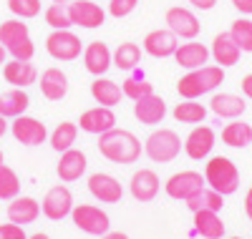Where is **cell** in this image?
Instances as JSON below:
<instances>
[{"label":"cell","mask_w":252,"mask_h":239,"mask_svg":"<svg viewBox=\"0 0 252 239\" xmlns=\"http://www.w3.org/2000/svg\"><path fill=\"white\" fill-rule=\"evenodd\" d=\"M98 151L103 159H109L114 164H136L141 156V141L126 131V128H111V131L98 136Z\"/></svg>","instance_id":"1"},{"label":"cell","mask_w":252,"mask_h":239,"mask_svg":"<svg viewBox=\"0 0 252 239\" xmlns=\"http://www.w3.org/2000/svg\"><path fill=\"white\" fill-rule=\"evenodd\" d=\"M222 83H224V68H220V66H202V68H194V71H189L187 76L179 78L177 93L182 98H202L204 93L217 91Z\"/></svg>","instance_id":"2"},{"label":"cell","mask_w":252,"mask_h":239,"mask_svg":"<svg viewBox=\"0 0 252 239\" xmlns=\"http://www.w3.org/2000/svg\"><path fill=\"white\" fill-rule=\"evenodd\" d=\"M0 46L18 60H33L35 46L31 40L28 23H20V18H10L0 23Z\"/></svg>","instance_id":"3"},{"label":"cell","mask_w":252,"mask_h":239,"mask_svg":"<svg viewBox=\"0 0 252 239\" xmlns=\"http://www.w3.org/2000/svg\"><path fill=\"white\" fill-rule=\"evenodd\" d=\"M204 181L209 189H215L222 197H227V194H235L240 189V171L232 159L212 156L204 166Z\"/></svg>","instance_id":"4"},{"label":"cell","mask_w":252,"mask_h":239,"mask_svg":"<svg viewBox=\"0 0 252 239\" xmlns=\"http://www.w3.org/2000/svg\"><path fill=\"white\" fill-rule=\"evenodd\" d=\"M182 151V139L174 128H157L154 134H149V139L144 141V154L152 161L159 164H169L179 156Z\"/></svg>","instance_id":"5"},{"label":"cell","mask_w":252,"mask_h":239,"mask_svg":"<svg viewBox=\"0 0 252 239\" xmlns=\"http://www.w3.org/2000/svg\"><path fill=\"white\" fill-rule=\"evenodd\" d=\"M71 219H73V224H76L81 232L94 234V237H103V234L111 229L109 214L103 211L101 207H94V204H73Z\"/></svg>","instance_id":"6"},{"label":"cell","mask_w":252,"mask_h":239,"mask_svg":"<svg viewBox=\"0 0 252 239\" xmlns=\"http://www.w3.org/2000/svg\"><path fill=\"white\" fill-rule=\"evenodd\" d=\"M46 51L53 60H63V63H71L76 58H81L83 46H81V38L76 33L68 30H53L46 38Z\"/></svg>","instance_id":"7"},{"label":"cell","mask_w":252,"mask_h":239,"mask_svg":"<svg viewBox=\"0 0 252 239\" xmlns=\"http://www.w3.org/2000/svg\"><path fill=\"white\" fill-rule=\"evenodd\" d=\"M204 186H207V181H204V177L199 171H179V174H174V177L166 179L164 191L169 194L172 199H177V202H189Z\"/></svg>","instance_id":"8"},{"label":"cell","mask_w":252,"mask_h":239,"mask_svg":"<svg viewBox=\"0 0 252 239\" xmlns=\"http://www.w3.org/2000/svg\"><path fill=\"white\" fill-rule=\"evenodd\" d=\"M164 23H166V28H169L179 40H194L199 35V30H202L199 18L189 8H182V5H174V8L166 10Z\"/></svg>","instance_id":"9"},{"label":"cell","mask_w":252,"mask_h":239,"mask_svg":"<svg viewBox=\"0 0 252 239\" xmlns=\"http://www.w3.org/2000/svg\"><path fill=\"white\" fill-rule=\"evenodd\" d=\"M40 211H43L51 222H61L73 211V194L66 184H56L46 191L43 204H40Z\"/></svg>","instance_id":"10"},{"label":"cell","mask_w":252,"mask_h":239,"mask_svg":"<svg viewBox=\"0 0 252 239\" xmlns=\"http://www.w3.org/2000/svg\"><path fill=\"white\" fill-rule=\"evenodd\" d=\"M68 15H71L73 26L86 28V30H94V28L103 26V20H106V10H103L98 3H94V0H71Z\"/></svg>","instance_id":"11"},{"label":"cell","mask_w":252,"mask_h":239,"mask_svg":"<svg viewBox=\"0 0 252 239\" xmlns=\"http://www.w3.org/2000/svg\"><path fill=\"white\" fill-rule=\"evenodd\" d=\"M10 131H13L15 141H20L23 146H40V144L48 139L46 123L38 121V119H33V116H26V114L18 116V119H13Z\"/></svg>","instance_id":"12"},{"label":"cell","mask_w":252,"mask_h":239,"mask_svg":"<svg viewBox=\"0 0 252 239\" xmlns=\"http://www.w3.org/2000/svg\"><path fill=\"white\" fill-rule=\"evenodd\" d=\"M141 48H144V53H149L152 58H169L179 48V38L169 28H157L152 33H146Z\"/></svg>","instance_id":"13"},{"label":"cell","mask_w":252,"mask_h":239,"mask_svg":"<svg viewBox=\"0 0 252 239\" xmlns=\"http://www.w3.org/2000/svg\"><path fill=\"white\" fill-rule=\"evenodd\" d=\"M89 191L101 204H119L124 197V186L119 184V179H114L111 174H103V171L89 177Z\"/></svg>","instance_id":"14"},{"label":"cell","mask_w":252,"mask_h":239,"mask_svg":"<svg viewBox=\"0 0 252 239\" xmlns=\"http://www.w3.org/2000/svg\"><path fill=\"white\" fill-rule=\"evenodd\" d=\"M81 131H86V134H106L111 131V128L116 126V114H114V108H106V106H94L89 108V111H83L81 114Z\"/></svg>","instance_id":"15"},{"label":"cell","mask_w":252,"mask_h":239,"mask_svg":"<svg viewBox=\"0 0 252 239\" xmlns=\"http://www.w3.org/2000/svg\"><path fill=\"white\" fill-rule=\"evenodd\" d=\"M212 149H215V131H212V126H202V123L194 126L192 131H189L187 141H184L187 156L194 159V161L207 159L209 154H212Z\"/></svg>","instance_id":"16"},{"label":"cell","mask_w":252,"mask_h":239,"mask_svg":"<svg viewBox=\"0 0 252 239\" xmlns=\"http://www.w3.org/2000/svg\"><path fill=\"white\" fill-rule=\"evenodd\" d=\"M83 68H86L91 76H103L111 66H114V60H111V48L106 46L103 40H91L86 48H83Z\"/></svg>","instance_id":"17"},{"label":"cell","mask_w":252,"mask_h":239,"mask_svg":"<svg viewBox=\"0 0 252 239\" xmlns=\"http://www.w3.org/2000/svg\"><path fill=\"white\" fill-rule=\"evenodd\" d=\"M209 56L215 58V63H217L220 68H232V66H237V63H240L242 51H240V46L235 43V38L229 35V30H227V33H217L215 35L212 48H209Z\"/></svg>","instance_id":"18"},{"label":"cell","mask_w":252,"mask_h":239,"mask_svg":"<svg viewBox=\"0 0 252 239\" xmlns=\"http://www.w3.org/2000/svg\"><path fill=\"white\" fill-rule=\"evenodd\" d=\"M3 78L5 83H10L13 89H28L38 81V68L33 66V60H8L3 63Z\"/></svg>","instance_id":"19"},{"label":"cell","mask_w":252,"mask_h":239,"mask_svg":"<svg viewBox=\"0 0 252 239\" xmlns=\"http://www.w3.org/2000/svg\"><path fill=\"white\" fill-rule=\"evenodd\" d=\"M129 189H131V197L136 202H154L159 189H161V181L157 177V171L139 169V171H134V177L129 181Z\"/></svg>","instance_id":"20"},{"label":"cell","mask_w":252,"mask_h":239,"mask_svg":"<svg viewBox=\"0 0 252 239\" xmlns=\"http://www.w3.org/2000/svg\"><path fill=\"white\" fill-rule=\"evenodd\" d=\"M86 166H89L86 154L78 151V149H68V151H63V154H61V161L56 166V174H58L61 181L71 184V181H78L83 174H86Z\"/></svg>","instance_id":"21"},{"label":"cell","mask_w":252,"mask_h":239,"mask_svg":"<svg viewBox=\"0 0 252 239\" xmlns=\"http://www.w3.org/2000/svg\"><path fill=\"white\" fill-rule=\"evenodd\" d=\"M134 116L144 123V126H157L164 121L166 116V103L161 96L152 93V96H144L139 101H134Z\"/></svg>","instance_id":"22"},{"label":"cell","mask_w":252,"mask_h":239,"mask_svg":"<svg viewBox=\"0 0 252 239\" xmlns=\"http://www.w3.org/2000/svg\"><path fill=\"white\" fill-rule=\"evenodd\" d=\"M174 60L179 63L182 68L187 71H194V68H202L209 63V48L204 43H197V40H187V43H179V48L174 53Z\"/></svg>","instance_id":"23"},{"label":"cell","mask_w":252,"mask_h":239,"mask_svg":"<svg viewBox=\"0 0 252 239\" xmlns=\"http://www.w3.org/2000/svg\"><path fill=\"white\" fill-rule=\"evenodd\" d=\"M245 96H237V93H215L212 101H209V111L220 119H240L245 114Z\"/></svg>","instance_id":"24"},{"label":"cell","mask_w":252,"mask_h":239,"mask_svg":"<svg viewBox=\"0 0 252 239\" xmlns=\"http://www.w3.org/2000/svg\"><path fill=\"white\" fill-rule=\"evenodd\" d=\"M38 216H40V204L33 197H15V199H10V204H8V219L13 224L26 227V224H33Z\"/></svg>","instance_id":"25"},{"label":"cell","mask_w":252,"mask_h":239,"mask_svg":"<svg viewBox=\"0 0 252 239\" xmlns=\"http://www.w3.org/2000/svg\"><path fill=\"white\" fill-rule=\"evenodd\" d=\"M40 93H43L48 101H61L68 93V76L61 68H46L40 73Z\"/></svg>","instance_id":"26"},{"label":"cell","mask_w":252,"mask_h":239,"mask_svg":"<svg viewBox=\"0 0 252 239\" xmlns=\"http://www.w3.org/2000/svg\"><path fill=\"white\" fill-rule=\"evenodd\" d=\"M91 96H94V101H96L98 106L114 108V106H119V103H121L124 91H121V86H119L116 81L98 76V78L91 83Z\"/></svg>","instance_id":"27"},{"label":"cell","mask_w":252,"mask_h":239,"mask_svg":"<svg viewBox=\"0 0 252 239\" xmlns=\"http://www.w3.org/2000/svg\"><path fill=\"white\" fill-rule=\"evenodd\" d=\"M31 98L23 89H10L5 93H0V116L3 119H18L28 111Z\"/></svg>","instance_id":"28"},{"label":"cell","mask_w":252,"mask_h":239,"mask_svg":"<svg viewBox=\"0 0 252 239\" xmlns=\"http://www.w3.org/2000/svg\"><path fill=\"white\" fill-rule=\"evenodd\" d=\"M194 232L204 239H222L224 222L220 219V211H209V209L194 211Z\"/></svg>","instance_id":"29"},{"label":"cell","mask_w":252,"mask_h":239,"mask_svg":"<svg viewBox=\"0 0 252 239\" xmlns=\"http://www.w3.org/2000/svg\"><path fill=\"white\" fill-rule=\"evenodd\" d=\"M111 60H114V66L119 71H134V68H139V63H141V46L134 43V40H124L111 53Z\"/></svg>","instance_id":"30"},{"label":"cell","mask_w":252,"mask_h":239,"mask_svg":"<svg viewBox=\"0 0 252 239\" xmlns=\"http://www.w3.org/2000/svg\"><path fill=\"white\" fill-rule=\"evenodd\" d=\"M76 139H78V123H73V121H61L48 134V144H51L53 151H58V154L73 149Z\"/></svg>","instance_id":"31"},{"label":"cell","mask_w":252,"mask_h":239,"mask_svg":"<svg viewBox=\"0 0 252 239\" xmlns=\"http://www.w3.org/2000/svg\"><path fill=\"white\" fill-rule=\"evenodd\" d=\"M222 144L232 146V149H245L252 144V126L240 121V119H232L224 128H222Z\"/></svg>","instance_id":"32"},{"label":"cell","mask_w":252,"mask_h":239,"mask_svg":"<svg viewBox=\"0 0 252 239\" xmlns=\"http://www.w3.org/2000/svg\"><path fill=\"white\" fill-rule=\"evenodd\" d=\"M174 119L179 123H192V126H199L204 119H207V106L204 103H197V98H184L182 103L174 106Z\"/></svg>","instance_id":"33"},{"label":"cell","mask_w":252,"mask_h":239,"mask_svg":"<svg viewBox=\"0 0 252 239\" xmlns=\"http://www.w3.org/2000/svg\"><path fill=\"white\" fill-rule=\"evenodd\" d=\"M187 207H189V211H199V209H209V211H222V207H224V197L220 191H215V189H209V186H204L199 194H194L192 199L187 202Z\"/></svg>","instance_id":"34"},{"label":"cell","mask_w":252,"mask_h":239,"mask_svg":"<svg viewBox=\"0 0 252 239\" xmlns=\"http://www.w3.org/2000/svg\"><path fill=\"white\" fill-rule=\"evenodd\" d=\"M121 91H124L126 98L139 101V98H144V96H152V93H154V83H149L141 73H136V76L126 78V81L121 83Z\"/></svg>","instance_id":"35"},{"label":"cell","mask_w":252,"mask_h":239,"mask_svg":"<svg viewBox=\"0 0 252 239\" xmlns=\"http://www.w3.org/2000/svg\"><path fill=\"white\" fill-rule=\"evenodd\" d=\"M229 35L235 38V43L240 46L242 53H252V20L247 15L235 20L232 28H229Z\"/></svg>","instance_id":"36"},{"label":"cell","mask_w":252,"mask_h":239,"mask_svg":"<svg viewBox=\"0 0 252 239\" xmlns=\"http://www.w3.org/2000/svg\"><path fill=\"white\" fill-rule=\"evenodd\" d=\"M46 23L53 28V30H68L73 23H71V15H68V5H61V3H51L43 13Z\"/></svg>","instance_id":"37"},{"label":"cell","mask_w":252,"mask_h":239,"mask_svg":"<svg viewBox=\"0 0 252 239\" xmlns=\"http://www.w3.org/2000/svg\"><path fill=\"white\" fill-rule=\"evenodd\" d=\"M20 194V179L10 166H0V199H15Z\"/></svg>","instance_id":"38"},{"label":"cell","mask_w":252,"mask_h":239,"mask_svg":"<svg viewBox=\"0 0 252 239\" xmlns=\"http://www.w3.org/2000/svg\"><path fill=\"white\" fill-rule=\"evenodd\" d=\"M8 10L20 20H28L40 13V0H8Z\"/></svg>","instance_id":"39"},{"label":"cell","mask_w":252,"mask_h":239,"mask_svg":"<svg viewBox=\"0 0 252 239\" xmlns=\"http://www.w3.org/2000/svg\"><path fill=\"white\" fill-rule=\"evenodd\" d=\"M139 8V0H109V13L114 18H126Z\"/></svg>","instance_id":"40"},{"label":"cell","mask_w":252,"mask_h":239,"mask_svg":"<svg viewBox=\"0 0 252 239\" xmlns=\"http://www.w3.org/2000/svg\"><path fill=\"white\" fill-rule=\"evenodd\" d=\"M0 239H28V234L23 232V227L20 224H0Z\"/></svg>","instance_id":"41"},{"label":"cell","mask_w":252,"mask_h":239,"mask_svg":"<svg viewBox=\"0 0 252 239\" xmlns=\"http://www.w3.org/2000/svg\"><path fill=\"white\" fill-rule=\"evenodd\" d=\"M242 15H252V0H229Z\"/></svg>","instance_id":"42"},{"label":"cell","mask_w":252,"mask_h":239,"mask_svg":"<svg viewBox=\"0 0 252 239\" xmlns=\"http://www.w3.org/2000/svg\"><path fill=\"white\" fill-rule=\"evenodd\" d=\"M187 3H192L197 10H212L217 5V0H187Z\"/></svg>","instance_id":"43"},{"label":"cell","mask_w":252,"mask_h":239,"mask_svg":"<svg viewBox=\"0 0 252 239\" xmlns=\"http://www.w3.org/2000/svg\"><path fill=\"white\" fill-rule=\"evenodd\" d=\"M240 86H242V96L252 101V73H247V76L242 78V83H240Z\"/></svg>","instance_id":"44"},{"label":"cell","mask_w":252,"mask_h":239,"mask_svg":"<svg viewBox=\"0 0 252 239\" xmlns=\"http://www.w3.org/2000/svg\"><path fill=\"white\" fill-rule=\"evenodd\" d=\"M245 214H247V219L252 222V186H250L247 194H245Z\"/></svg>","instance_id":"45"},{"label":"cell","mask_w":252,"mask_h":239,"mask_svg":"<svg viewBox=\"0 0 252 239\" xmlns=\"http://www.w3.org/2000/svg\"><path fill=\"white\" fill-rule=\"evenodd\" d=\"M98 239H129V234H126V232H106V234H103V237H98Z\"/></svg>","instance_id":"46"},{"label":"cell","mask_w":252,"mask_h":239,"mask_svg":"<svg viewBox=\"0 0 252 239\" xmlns=\"http://www.w3.org/2000/svg\"><path fill=\"white\" fill-rule=\"evenodd\" d=\"M28 239H51V237H48L46 232H38V234H31Z\"/></svg>","instance_id":"47"},{"label":"cell","mask_w":252,"mask_h":239,"mask_svg":"<svg viewBox=\"0 0 252 239\" xmlns=\"http://www.w3.org/2000/svg\"><path fill=\"white\" fill-rule=\"evenodd\" d=\"M5 131H8V123H5V119H3V116H0V136H3Z\"/></svg>","instance_id":"48"},{"label":"cell","mask_w":252,"mask_h":239,"mask_svg":"<svg viewBox=\"0 0 252 239\" xmlns=\"http://www.w3.org/2000/svg\"><path fill=\"white\" fill-rule=\"evenodd\" d=\"M5 53H8V51H5L3 46H0V63H5Z\"/></svg>","instance_id":"49"},{"label":"cell","mask_w":252,"mask_h":239,"mask_svg":"<svg viewBox=\"0 0 252 239\" xmlns=\"http://www.w3.org/2000/svg\"><path fill=\"white\" fill-rule=\"evenodd\" d=\"M51 3H61V5H68L71 0H51Z\"/></svg>","instance_id":"50"},{"label":"cell","mask_w":252,"mask_h":239,"mask_svg":"<svg viewBox=\"0 0 252 239\" xmlns=\"http://www.w3.org/2000/svg\"><path fill=\"white\" fill-rule=\"evenodd\" d=\"M0 166H3V151H0Z\"/></svg>","instance_id":"51"},{"label":"cell","mask_w":252,"mask_h":239,"mask_svg":"<svg viewBox=\"0 0 252 239\" xmlns=\"http://www.w3.org/2000/svg\"><path fill=\"white\" fill-rule=\"evenodd\" d=\"M229 239H242V237H229Z\"/></svg>","instance_id":"52"}]
</instances>
